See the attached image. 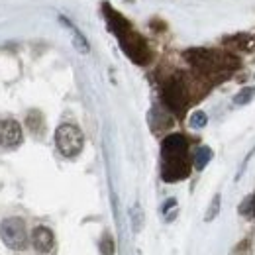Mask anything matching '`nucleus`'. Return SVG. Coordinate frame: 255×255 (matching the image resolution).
<instances>
[{"label":"nucleus","instance_id":"9b49d317","mask_svg":"<svg viewBox=\"0 0 255 255\" xmlns=\"http://www.w3.org/2000/svg\"><path fill=\"white\" fill-rule=\"evenodd\" d=\"M210 159H212V149L210 147H198L194 153V167L198 171H202L210 163Z\"/></svg>","mask_w":255,"mask_h":255},{"label":"nucleus","instance_id":"39448f33","mask_svg":"<svg viewBox=\"0 0 255 255\" xmlns=\"http://www.w3.org/2000/svg\"><path fill=\"white\" fill-rule=\"evenodd\" d=\"M187 59L191 61L192 67H196L202 73H214L216 69L222 67L220 55L214 51H208V49H191V51H187Z\"/></svg>","mask_w":255,"mask_h":255},{"label":"nucleus","instance_id":"0eeeda50","mask_svg":"<svg viewBox=\"0 0 255 255\" xmlns=\"http://www.w3.org/2000/svg\"><path fill=\"white\" fill-rule=\"evenodd\" d=\"M191 173V165L187 157H181V159H167L163 161V179L167 183H175V181H181L185 177H189Z\"/></svg>","mask_w":255,"mask_h":255},{"label":"nucleus","instance_id":"4468645a","mask_svg":"<svg viewBox=\"0 0 255 255\" xmlns=\"http://www.w3.org/2000/svg\"><path fill=\"white\" fill-rule=\"evenodd\" d=\"M206 122H208V118H206V114H204V112H200V110H198V112H194V114L191 116V126L196 128V129H198V128H204L206 126Z\"/></svg>","mask_w":255,"mask_h":255},{"label":"nucleus","instance_id":"2eb2a0df","mask_svg":"<svg viewBox=\"0 0 255 255\" xmlns=\"http://www.w3.org/2000/svg\"><path fill=\"white\" fill-rule=\"evenodd\" d=\"M218 210H220V194L214 196V200H212V204H210V208H208V212H206V222L214 220V216L218 214Z\"/></svg>","mask_w":255,"mask_h":255},{"label":"nucleus","instance_id":"f257e3e1","mask_svg":"<svg viewBox=\"0 0 255 255\" xmlns=\"http://www.w3.org/2000/svg\"><path fill=\"white\" fill-rule=\"evenodd\" d=\"M55 145L65 157H75L83 151L85 135L75 124H61L55 131Z\"/></svg>","mask_w":255,"mask_h":255},{"label":"nucleus","instance_id":"423d86ee","mask_svg":"<svg viewBox=\"0 0 255 255\" xmlns=\"http://www.w3.org/2000/svg\"><path fill=\"white\" fill-rule=\"evenodd\" d=\"M187 149H189V141L185 135L181 133H171L163 139V145H161V155L163 161L167 159H181V157H187Z\"/></svg>","mask_w":255,"mask_h":255},{"label":"nucleus","instance_id":"6e6552de","mask_svg":"<svg viewBox=\"0 0 255 255\" xmlns=\"http://www.w3.org/2000/svg\"><path fill=\"white\" fill-rule=\"evenodd\" d=\"M22 143V126L16 120H0V147H18Z\"/></svg>","mask_w":255,"mask_h":255},{"label":"nucleus","instance_id":"20e7f679","mask_svg":"<svg viewBox=\"0 0 255 255\" xmlns=\"http://www.w3.org/2000/svg\"><path fill=\"white\" fill-rule=\"evenodd\" d=\"M161 96H163V102L169 110H173L175 114L185 112V108H187V89H185V83L179 77H173L165 83Z\"/></svg>","mask_w":255,"mask_h":255},{"label":"nucleus","instance_id":"f8f14e48","mask_svg":"<svg viewBox=\"0 0 255 255\" xmlns=\"http://www.w3.org/2000/svg\"><path fill=\"white\" fill-rule=\"evenodd\" d=\"M240 214H244V216H248V218H255V192L242 202V206H240Z\"/></svg>","mask_w":255,"mask_h":255},{"label":"nucleus","instance_id":"1a4fd4ad","mask_svg":"<svg viewBox=\"0 0 255 255\" xmlns=\"http://www.w3.org/2000/svg\"><path fill=\"white\" fill-rule=\"evenodd\" d=\"M32 246L39 254H47L53 248V232L45 226H37L32 232Z\"/></svg>","mask_w":255,"mask_h":255},{"label":"nucleus","instance_id":"7ed1b4c3","mask_svg":"<svg viewBox=\"0 0 255 255\" xmlns=\"http://www.w3.org/2000/svg\"><path fill=\"white\" fill-rule=\"evenodd\" d=\"M118 41H120V47L124 49V53H126L133 63L145 65L149 61L151 53H149L147 43L143 41V37H141L139 33H135L131 28H129L128 32L122 33V35H118Z\"/></svg>","mask_w":255,"mask_h":255},{"label":"nucleus","instance_id":"9d476101","mask_svg":"<svg viewBox=\"0 0 255 255\" xmlns=\"http://www.w3.org/2000/svg\"><path fill=\"white\" fill-rule=\"evenodd\" d=\"M59 22L63 24L67 30H71V33H73V45L81 51V53H89V43H87V39H85V35L79 32L67 18H63V16H59Z\"/></svg>","mask_w":255,"mask_h":255},{"label":"nucleus","instance_id":"ddd939ff","mask_svg":"<svg viewBox=\"0 0 255 255\" xmlns=\"http://www.w3.org/2000/svg\"><path fill=\"white\" fill-rule=\"evenodd\" d=\"M254 96H255V89H244V91H240L238 95L234 96V102L236 104H248Z\"/></svg>","mask_w":255,"mask_h":255},{"label":"nucleus","instance_id":"dca6fc26","mask_svg":"<svg viewBox=\"0 0 255 255\" xmlns=\"http://www.w3.org/2000/svg\"><path fill=\"white\" fill-rule=\"evenodd\" d=\"M100 250H102V254L104 255L114 254V242H112V238H110V236L102 238V242H100Z\"/></svg>","mask_w":255,"mask_h":255},{"label":"nucleus","instance_id":"f03ea898","mask_svg":"<svg viewBox=\"0 0 255 255\" xmlns=\"http://www.w3.org/2000/svg\"><path fill=\"white\" fill-rule=\"evenodd\" d=\"M0 238L4 242L6 248L10 250H24L28 246V232H26V224L22 218H6L0 224Z\"/></svg>","mask_w":255,"mask_h":255}]
</instances>
